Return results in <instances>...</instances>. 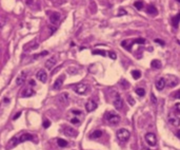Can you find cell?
<instances>
[{
    "label": "cell",
    "mask_w": 180,
    "mask_h": 150,
    "mask_svg": "<svg viewBox=\"0 0 180 150\" xmlns=\"http://www.w3.org/2000/svg\"><path fill=\"white\" fill-rule=\"evenodd\" d=\"M34 139L37 142L35 135L30 134V133H24V134H21V135L18 136V137H13V138L10 141L9 144H10L11 146H16V145H18V144H20V143H23V142H27V141H34Z\"/></svg>",
    "instance_id": "cell-1"
},
{
    "label": "cell",
    "mask_w": 180,
    "mask_h": 150,
    "mask_svg": "<svg viewBox=\"0 0 180 150\" xmlns=\"http://www.w3.org/2000/svg\"><path fill=\"white\" fill-rule=\"evenodd\" d=\"M104 118L110 125H117L120 122V115H118L113 111H108L104 114Z\"/></svg>",
    "instance_id": "cell-2"
},
{
    "label": "cell",
    "mask_w": 180,
    "mask_h": 150,
    "mask_svg": "<svg viewBox=\"0 0 180 150\" xmlns=\"http://www.w3.org/2000/svg\"><path fill=\"white\" fill-rule=\"evenodd\" d=\"M130 136H131V133H130V131L126 130V129H120V130L117 131V138H118L121 143L128 142L129 138H130Z\"/></svg>",
    "instance_id": "cell-3"
},
{
    "label": "cell",
    "mask_w": 180,
    "mask_h": 150,
    "mask_svg": "<svg viewBox=\"0 0 180 150\" xmlns=\"http://www.w3.org/2000/svg\"><path fill=\"white\" fill-rule=\"evenodd\" d=\"M87 86L86 85H84V84H77V85H75L74 87H73V90L77 93V94H80V95H82V94H84V93H86V91H87Z\"/></svg>",
    "instance_id": "cell-4"
},
{
    "label": "cell",
    "mask_w": 180,
    "mask_h": 150,
    "mask_svg": "<svg viewBox=\"0 0 180 150\" xmlns=\"http://www.w3.org/2000/svg\"><path fill=\"white\" fill-rule=\"evenodd\" d=\"M145 141L150 146H156L157 145V137L154 133H146L145 134Z\"/></svg>",
    "instance_id": "cell-5"
},
{
    "label": "cell",
    "mask_w": 180,
    "mask_h": 150,
    "mask_svg": "<svg viewBox=\"0 0 180 150\" xmlns=\"http://www.w3.org/2000/svg\"><path fill=\"white\" fill-rule=\"evenodd\" d=\"M113 104H114V107H115L117 110H120V109L123 107V101H122V98H121V96H120L119 94H116V97L114 98Z\"/></svg>",
    "instance_id": "cell-6"
},
{
    "label": "cell",
    "mask_w": 180,
    "mask_h": 150,
    "mask_svg": "<svg viewBox=\"0 0 180 150\" xmlns=\"http://www.w3.org/2000/svg\"><path fill=\"white\" fill-rule=\"evenodd\" d=\"M168 123L171 125H173L174 127H178L180 125V118L178 116H176L175 114H170L168 115Z\"/></svg>",
    "instance_id": "cell-7"
},
{
    "label": "cell",
    "mask_w": 180,
    "mask_h": 150,
    "mask_svg": "<svg viewBox=\"0 0 180 150\" xmlns=\"http://www.w3.org/2000/svg\"><path fill=\"white\" fill-rule=\"evenodd\" d=\"M36 77L38 78V81H40L41 83H46L47 81V74L45 72V70H40L38 71L37 75H36Z\"/></svg>",
    "instance_id": "cell-8"
},
{
    "label": "cell",
    "mask_w": 180,
    "mask_h": 150,
    "mask_svg": "<svg viewBox=\"0 0 180 150\" xmlns=\"http://www.w3.org/2000/svg\"><path fill=\"white\" fill-rule=\"evenodd\" d=\"M85 109H86L87 112H92V111L96 110V109H97V103L94 102V101H92V99L88 101V102L85 104Z\"/></svg>",
    "instance_id": "cell-9"
},
{
    "label": "cell",
    "mask_w": 180,
    "mask_h": 150,
    "mask_svg": "<svg viewBox=\"0 0 180 150\" xmlns=\"http://www.w3.org/2000/svg\"><path fill=\"white\" fill-rule=\"evenodd\" d=\"M64 82V75H61V76H59L55 83H54V86H53V89L54 90H59L61 87H62V84Z\"/></svg>",
    "instance_id": "cell-10"
},
{
    "label": "cell",
    "mask_w": 180,
    "mask_h": 150,
    "mask_svg": "<svg viewBox=\"0 0 180 150\" xmlns=\"http://www.w3.org/2000/svg\"><path fill=\"white\" fill-rule=\"evenodd\" d=\"M178 78L176 77V76H168V78L167 79H165V83H166V85L168 86V87H171V88H173V87H175L177 84H178Z\"/></svg>",
    "instance_id": "cell-11"
},
{
    "label": "cell",
    "mask_w": 180,
    "mask_h": 150,
    "mask_svg": "<svg viewBox=\"0 0 180 150\" xmlns=\"http://www.w3.org/2000/svg\"><path fill=\"white\" fill-rule=\"evenodd\" d=\"M63 133L67 136H72V137H75L77 136V131L74 129V128H71V127H65L64 130H63Z\"/></svg>",
    "instance_id": "cell-12"
},
{
    "label": "cell",
    "mask_w": 180,
    "mask_h": 150,
    "mask_svg": "<svg viewBox=\"0 0 180 150\" xmlns=\"http://www.w3.org/2000/svg\"><path fill=\"white\" fill-rule=\"evenodd\" d=\"M25 77H27V73H25V72H21V73L18 75V77L16 78V85H17V86H21V85L24 83Z\"/></svg>",
    "instance_id": "cell-13"
},
{
    "label": "cell",
    "mask_w": 180,
    "mask_h": 150,
    "mask_svg": "<svg viewBox=\"0 0 180 150\" xmlns=\"http://www.w3.org/2000/svg\"><path fill=\"white\" fill-rule=\"evenodd\" d=\"M165 85H166V83H165V79H164L163 77H160V78L157 79V82H156V88H157L159 91L163 90L164 87H165Z\"/></svg>",
    "instance_id": "cell-14"
},
{
    "label": "cell",
    "mask_w": 180,
    "mask_h": 150,
    "mask_svg": "<svg viewBox=\"0 0 180 150\" xmlns=\"http://www.w3.org/2000/svg\"><path fill=\"white\" fill-rule=\"evenodd\" d=\"M50 20H51V22H52V23L56 24V23H57V22H59V20H60V14H59V13H57V12L52 13V14H51V17H50Z\"/></svg>",
    "instance_id": "cell-15"
},
{
    "label": "cell",
    "mask_w": 180,
    "mask_h": 150,
    "mask_svg": "<svg viewBox=\"0 0 180 150\" xmlns=\"http://www.w3.org/2000/svg\"><path fill=\"white\" fill-rule=\"evenodd\" d=\"M35 94V92H34V90L33 89H31V88H25L23 91H22V97H31V96H33Z\"/></svg>",
    "instance_id": "cell-16"
},
{
    "label": "cell",
    "mask_w": 180,
    "mask_h": 150,
    "mask_svg": "<svg viewBox=\"0 0 180 150\" xmlns=\"http://www.w3.org/2000/svg\"><path fill=\"white\" fill-rule=\"evenodd\" d=\"M55 63H56V57H52V58H50L49 60L45 61V68L51 70L55 66Z\"/></svg>",
    "instance_id": "cell-17"
},
{
    "label": "cell",
    "mask_w": 180,
    "mask_h": 150,
    "mask_svg": "<svg viewBox=\"0 0 180 150\" xmlns=\"http://www.w3.org/2000/svg\"><path fill=\"white\" fill-rule=\"evenodd\" d=\"M179 21H180V13H178L176 16H174V17L172 18V24H173V27H174L175 29L178 28Z\"/></svg>",
    "instance_id": "cell-18"
},
{
    "label": "cell",
    "mask_w": 180,
    "mask_h": 150,
    "mask_svg": "<svg viewBox=\"0 0 180 150\" xmlns=\"http://www.w3.org/2000/svg\"><path fill=\"white\" fill-rule=\"evenodd\" d=\"M146 12H147V14L155 15V14H157V9H156V7H154L153 4H150V6L146 7Z\"/></svg>",
    "instance_id": "cell-19"
},
{
    "label": "cell",
    "mask_w": 180,
    "mask_h": 150,
    "mask_svg": "<svg viewBox=\"0 0 180 150\" xmlns=\"http://www.w3.org/2000/svg\"><path fill=\"white\" fill-rule=\"evenodd\" d=\"M161 61L160 60H158V59H154V60H152V62H151V67L153 68V69H160L161 68Z\"/></svg>",
    "instance_id": "cell-20"
},
{
    "label": "cell",
    "mask_w": 180,
    "mask_h": 150,
    "mask_svg": "<svg viewBox=\"0 0 180 150\" xmlns=\"http://www.w3.org/2000/svg\"><path fill=\"white\" fill-rule=\"evenodd\" d=\"M58 99H59V102H60L61 104H65V103L67 102V99H68V94L65 93V92H64V93H61Z\"/></svg>",
    "instance_id": "cell-21"
},
{
    "label": "cell",
    "mask_w": 180,
    "mask_h": 150,
    "mask_svg": "<svg viewBox=\"0 0 180 150\" xmlns=\"http://www.w3.org/2000/svg\"><path fill=\"white\" fill-rule=\"evenodd\" d=\"M132 76L134 77V79H139L141 77V72L139 70H133L132 71Z\"/></svg>",
    "instance_id": "cell-22"
},
{
    "label": "cell",
    "mask_w": 180,
    "mask_h": 150,
    "mask_svg": "<svg viewBox=\"0 0 180 150\" xmlns=\"http://www.w3.org/2000/svg\"><path fill=\"white\" fill-rule=\"evenodd\" d=\"M89 136H91L92 138H99V137L102 136V132L100 130H96L93 133H91V135H89Z\"/></svg>",
    "instance_id": "cell-23"
},
{
    "label": "cell",
    "mask_w": 180,
    "mask_h": 150,
    "mask_svg": "<svg viewBox=\"0 0 180 150\" xmlns=\"http://www.w3.org/2000/svg\"><path fill=\"white\" fill-rule=\"evenodd\" d=\"M135 92H136V94H137L138 96H140V97H143V96L145 95V90L142 89V88H137V89L135 90Z\"/></svg>",
    "instance_id": "cell-24"
},
{
    "label": "cell",
    "mask_w": 180,
    "mask_h": 150,
    "mask_svg": "<svg viewBox=\"0 0 180 150\" xmlns=\"http://www.w3.org/2000/svg\"><path fill=\"white\" fill-rule=\"evenodd\" d=\"M57 144L60 146V147H66L67 146V142L63 138H58L57 139Z\"/></svg>",
    "instance_id": "cell-25"
},
{
    "label": "cell",
    "mask_w": 180,
    "mask_h": 150,
    "mask_svg": "<svg viewBox=\"0 0 180 150\" xmlns=\"http://www.w3.org/2000/svg\"><path fill=\"white\" fill-rule=\"evenodd\" d=\"M134 6H135V8L137 9V10H141L142 8H143V1H141V0H138V1H136L135 3H134Z\"/></svg>",
    "instance_id": "cell-26"
},
{
    "label": "cell",
    "mask_w": 180,
    "mask_h": 150,
    "mask_svg": "<svg viewBox=\"0 0 180 150\" xmlns=\"http://www.w3.org/2000/svg\"><path fill=\"white\" fill-rule=\"evenodd\" d=\"M120 85H121V87H122L123 89H129V86H130V84H129L125 79L120 81Z\"/></svg>",
    "instance_id": "cell-27"
},
{
    "label": "cell",
    "mask_w": 180,
    "mask_h": 150,
    "mask_svg": "<svg viewBox=\"0 0 180 150\" xmlns=\"http://www.w3.org/2000/svg\"><path fill=\"white\" fill-rule=\"evenodd\" d=\"M174 111L177 114H180V103H177V104L174 105Z\"/></svg>",
    "instance_id": "cell-28"
},
{
    "label": "cell",
    "mask_w": 180,
    "mask_h": 150,
    "mask_svg": "<svg viewBox=\"0 0 180 150\" xmlns=\"http://www.w3.org/2000/svg\"><path fill=\"white\" fill-rule=\"evenodd\" d=\"M93 54L94 55H102V56H105L104 51H100V50H94L93 51Z\"/></svg>",
    "instance_id": "cell-29"
},
{
    "label": "cell",
    "mask_w": 180,
    "mask_h": 150,
    "mask_svg": "<svg viewBox=\"0 0 180 150\" xmlns=\"http://www.w3.org/2000/svg\"><path fill=\"white\" fill-rule=\"evenodd\" d=\"M71 123L74 124V125H79L80 124V119L78 117H74V118L71 119Z\"/></svg>",
    "instance_id": "cell-30"
},
{
    "label": "cell",
    "mask_w": 180,
    "mask_h": 150,
    "mask_svg": "<svg viewBox=\"0 0 180 150\" xmlns=\"http://www.w3.org/2000/svg\"><path fill=\"white\" fill-rule=\"evenodd\" d=\"M109 56H110L112 59H114V60L117 58V55H116V53H115V52H112V51H111V52H109Z\"/></svg>",
    "instance_id": "cell-31"
},
{
    "label": "cell",
    "mask_w": 180,
    "mask_h": 150,
    "mask_svg": "<svg viewBox=\"0 0 180 150\" xmlns=\"http://www.w3.org/2000/svg\"><path fill=\"white\" fill-rule=\"evenodd\" d=\"M128 101H129V104H130L131 106H134V105H135V101H134L131 96H129V97H128Z\"/></svg>",
    "instance_id": "cell-32"
},
{
    "label": "cell",
    "mask_w": 180,
    "mask_h": 150,
    "mask_svg": "<svg viewBox=\"0 0 180 150\" xmlns=\"http://www.w3.org/2000/svg\"><path fill=\"white\" fill-rule=\"evenodd\" d=\"M174 98L180 99V90H178L177 92H175V94H174Z\"/></svg>",
    "instance_id": "cell-33"
},
{
    "label": "cell",
    "mask_w": 180,
    "mask_h": 150,
    "mask_svg": "<svg viewBox=\"0 0 180 150\" xmlns=\"http://www.w3.org/2000/svg\"><path fill=\"white\" fill-rule=\"evenodd\" d=\"M67 72H68V73H71V74H75V73H77V70H76V69H74V68H70V69L67 70Z\"/></svg>",
    "instance_id": "cell-34"
},
{
    "label": "cell",
    "mask_w": 180,
    "mask_h": 150,
    "mask_svg": "<svg viewBox=\"0 0 180 150\" xmlns=\"http://www.w3.org/2000/svg\"><path fill=\"white\" fill-rule=\"evenodd\" d=\"M126 14V12L123 10V9H120V11H119V13H118V16H121V15H125Z\"/></svg>",
    "instance_id": "cell-35"
},
{
    "label": "cell",
    "mask_w": 180,
    "mask_h": 150,
    "mask_svg": "<svg viewBox=\"0 0 180 150\" xmlns=\"http://www.w3.org/2000/svg\"><path fill=\"white\" fill-rule=\"evenodd\" d=\"M154 41H155V42H158L160 46H164V44H165V43H164V41H162V40H160V39H155Z\"/></svg>",
    "instance_id": "cell-36"
},
{
    "label": "cell",
    "mask_w": 180,
    "mask_h": 150,
    "mask_svg": "<svg viewBox=\"0 0 180 150\" xmlns=\"http://www.w3.org/2000/svg\"><path fill=\"white\" fill-rule=\"evenodd\" d=\"M151 98H152L153 104H156V103H157V99H156V97H155V95H154V94H151Z\"/></svg>",
    "instance_id": "cell-37"
},
{
    "label": "cell",
    "mask_w": 180,
    "mask_h": 150,
    "mask_svg": "<svg viewBox=\"0 0 180 150\" xmlns=\"http://www.w3.org/2000/svg\"><path fill=\"white\" fill-rule=\"evenodd\" d=\"M50 125H51V123H50L49 121H44V123H43V127H44V128H47Z\"/></svg>",
    "instance_id": "cell-38"
},
{
    "label": "cell",
    "mask_w": 180,
    "mask_h": 150,
    "mask_svg": "<svg viewBox=\"0 0 180 150\" xmlns=\"http://www.w3.org/2000/svg\"><path fill=\"white\" fill-rule=\"evenodd\" d=\"M20 115H21V112H18V113H17V114L14 116V121H16V119H17V118H18Z\"/></svg>",
    "instance_id": "cell-39"
},
{
    "label": "cell",
    "mask_w": 180,
    "mask_h": 150,
    "mask_svg": "<svg viewBox=\"0 0 180 150\" xmlns=\"http://www.w3.org/2000/svg\"><path fill=\"white\" fill-rule=\"evenodd\" d=\"M72 112H73V113H74V114H81V112H80V111H79V110H73V111H72Z\"/></svg>",
    "instance_id": "cell-40"
},
{
    "label": "cell",
    "mask_w": 180,
    "mask_h": 150,
    "mask_svg": "<svg viewBox=\"0 0 180 150\" xmlns=\"http://www.w3.org/2000/svg\"><path fill=\"white\" fill-rule=\"evenodd\" d=\"M30 85H31V86H35V85H36L35 81H33V79H32V81H30Z\"/></svg>",
    "instance_id": "cell-41"
},
{
    "label": "cell",
    "mask_w": 180,
    "mask_h": 150,
    "mask_svg": "<svg viewBox=\"0 0 180 150\" xmlns=\"http://www.w3.org/2000/svg\"><path fill=\"white\" fill-rule=\"evenodd\" d=\"M176 135L178 136V138H180V130H178V131H177V133H176Z\"/></svg>",
    "instance_id": "cell-42"
},
{
    "label": "cell",
    "mask_w": 180,
    "mask_h": 150,
    "mask_svg": "<svg viewBox=\"0 0 180 150\" xmlns=\"http://www.w3.org/2000/svg\"><path fill=\"white\" fill-rule=\"evenodd\" d=\"M176 1H178V2H179V3H180V0H176Z\"/></svg>",
    "instance_id": "cell-43"
}]
</instances>
